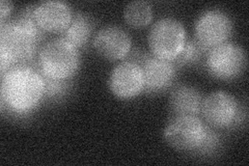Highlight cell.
<instances>
[{
  "label": "cell",
  "mask_w": 249,
  "mask_h": 166,
  "mask_svg": "<svg viewBox=\"0 0 249 166\" xmlns=\"http://www.w3.org/2000/svg\"><path fill=\"white\" fill-rule=\"evenodd\" d=\"M14 9V4L11 1H6V0H2L0 2V18H1V22L6 18L7 15H10L11 12Z\"/></svg>",
  "instance_id": "ac0fdd59"
},
{
  "label": "cell",
  "mask_w": 249,
  "mask_h": 166,
  "mask_svg": "<svg viewBox=\"0 0 249 166\" xmlns=\"http://www.w3.org/2000/svg\"><path fill=\"white\" fill-rule=\"evenodd\" d=\"M34 16L36 24L43 31H64L72 21L73 14L70 5L62 1L49 0L35 6Z\"/></svg>",
  "instance_id": "8fae6325"
},
{
  "label": "cell",
  "mask_w": 249,
  "mask_h": 166,
  "mask_svg": "<svg viewBox=\"0 0 249 166\" xmlns=\"http://www.w3.org/2000/svg\"><path fill=\"white\" fill-rule=\"evenodd\" d=\"M124 18L131 27H145L150 24L153 19L152 4L147 1H143V0L132 1L124 7Z\"/></svg>",
  "instance_id": "9a60e30c"
},
{
  "label": "cell",
  "mask_w": 249,
  "mask_h": 166,
  "mask_svg": "<svg viewBox=\"0 0 249 166\" xmlns=\"http://www.w3.org/2000/svg\"><path fill=\"white\" fill-rule=\"evenodd\" d=\"M246 53L240 46L224 43L208 52L207 67L209 72L219 79H233L242 74L246 68Z\"/></svg>",
  "instance_id": "8992f818"
},
{
  "label": "cell",
  "mask_w": 249,
  "mask_h": 166,
  "mask_svg": "<svg viewBox=\"0 0 249 166\" xmlns=\"http://www.w3.org/2000/svg\"><path fill=\"white\" fill-rule=\"evenodd\" d=\"M147 41L155 57L174 61L186 45V29L180 21L162 18L154 23Z\"/></svg>",
  "instance_id": "277c9868"
},
{
  "label": "cell",
  "mask_w": 249,
  "mask_h": 166,
  "mask_svg": "<svg viewBox=\"0 0 249 166\" xmlns=\"http://www.w3.org/2000/svg\"><path fill=\"white\" fill-rule=\"evenodd\" d=\"M144 75V90L147 92H161L173 83L176 68L173 61L158 57L147 58L142 66Z\"/></svg>",
  "instance_id": "7c38bea8"
},
{
  "label": "cell",
  "mask_w": 249,
  "mask_h": 166,
  "mask_svg": "<svg viewBox=\"0 0 249 166\" xmlns=\"http://www.w3.org/2000/svg\"><path fill=\"white\" fill-rule=\"evenodd\" d=\"M80 56L76 47L56 38L46 43L38 53V68L44 77L65 81L79 69Z\"/></svg>",
  "instance_id": "3957f363"
},
{
  "label": "cell",
  "mask_w": 249,
  "mask_h": 166,
  "mask_svg": "<svg viewBox=\"0 0 249 166\" xmlns=\"http://www.w3.org/2000/svg\"><path fill=\"white\" fill-rule=\"evenodd\" d=\"M44 93V76L28 65L11 68L1 75V105H6L16 113L31 111Z\"/></svg>",
  "instance_id": "7a4b0ae2"
},
{
  "label": "cell",
  "mask_w": 249,
  "mask_h": 166,
  "mask_svg": "<svg viewBox=\"0 0 249 166\" xmlns=\"http://www.w3.org/2000/svg\"><path fill=\"white\" fill-rule=\"evenodd\" d=\"M208 128L196 115H176L163 132L166 144L181 152L199 149L204 144Z\"/></svg>",
  "instance_id": "5b68a950"
},
{
  "label": "cell",
  "mask_w": 249,
  "mask_h": 166,
  "mask_svg": "<svg viewBox=\"0 0 249 166\" xmlns=\"http://www.w3.org/2000/svg\"><path fill=\"white\" fill-rule=\"evenodd\" d=\"M201 103L199 92L189 85H178L169 96V108L176 115H197Z\"/></svg>",
  "instance_id": "4fadbf2b"
},
{
  "label": "cell",
  "mask_w": 249,
  "mask_h": 166,
  "mask_svg": "<svg viewBox=\"0 0 249 166\" xmlns=\"http://www.w3.org/2000/svg\"><path fill=\"white\" fill-rule=\"evenodd\" d=\"M194 31V38L210 51L216 46L227 43L232 33V22L225 13L209 10L198 16Z\"/></svg>",
  "instance_id": "52a82bcc"
},
{
  "label": "cell",
  "mask_w": 249,
  "mask_h": 166,
  "mask_svg": "<svg viewBox=\"0 0 249 166\" xmlns=\"http://www.w3.org/2000/svg\"><path fill=\"white\" fill-rule=\"evenodd\" d=\"M35 6H28L19 18L1 22L0 26V69L1 74L17 66L27 65L33 60L43 30L36 24Z\"/></svg>",
  "instance_id": "6da1fadb"
},
{
  "label": "cell",
  "mask_w": 249,
  "mask_h": 166,
  "mask_svg": "<svg viewBox=\"0 0 249 166\" xmlns=\"http://www.w3.org/2000/svg\"><path fill=\"white\" fill-rule=\"evenodd\" d=\"M109 88L115 97L134 98L144 91L143 69L133 60H126L116 66L109 77Z\"/></svg>",
  "instance_id": "ba28073f"
},
{
  "label": "cell",
  "mask_w": 249,
  "mask_h": 166,
  "mask_svg": "<svg viewBox=\"0 0 249 166\" xmlns=\"http://www.w3.org/2000/svg\"><path fill=\"white\" fill-rule=\"evenodd\" d=\"M200 111L206 122L214 128H228L238 115V103L231 94L218 91L202 99Z\"/></svg>",
  "instance_id": "9c48e42d"
},
{
  "label": "cell",
  "mask_w": 249,
  "mask_h": 166,
  "mask_svg": "<svg viewBox=\"0 0 249 166\" xmlns=\"http://www.w3.org/2000/svg\"><path fill=\"white\" fill-rule=\"evenodd\" d=\"M45 78V83H46V93L53 96V94H57L60 92L64 91V81L59 80H53L50 78Z\"/></svg>",
  "instance_id": "e0dca14e"
},
{
  "label": "cell",
  "mask_w": 249,
  "mask_h": 166,
  "mask_svg": "<svg viewBox=\"0 0 249 166\" xmlns=\"http://www.w3.org/2000/svg\"><path fill=\"white\" fill-rule=\"evenodd\" d=\"M209 50L204 48L196 38L192 41H187L186 45L184 47L183 51L180 53V55L173 61V64L178 67H183L189 64H194L197 60L200 59V57L205 53L208 54Z\"/></svg>",
  "instance_id": "2e32d148"
},
{
  "label": "cell",
  "mask_w": 249,
  "mask_h": 166,
  "mask_svg": "<svg viewBox=\"0 0 249 166\" xmlns=\"http://www.w3.org/2000/svg\"><path fill=\"white\" fill-rule=\"evenodd\" d=\"M92 43L98 54L108 60L124 58L132 47L131 37L127 31L115 25L101 28L93 37Z\"/></svg>",
  "instance_id": "30bf717a"
},
{
  "label": "cell",
  "mask_w": 249,
  "mask_h": 166,
  "mask_svg": "<svg viewBox=\"0 0 249 166\" xmlns=\"http://www.w3.org/2000/svg\"><path fill=\"white\" fill-rule=\"evenodd\" d=\"M92 31L91 20L87 16L77 13L73 15L70 25L62 31L61 38L73 45L76 48H80L89 42Z\"/></svg>",
  "instance_id": "5bb4252c"
}]
</instances>
